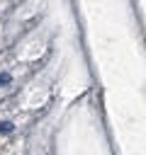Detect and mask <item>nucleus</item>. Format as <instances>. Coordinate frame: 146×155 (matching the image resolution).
Segmentation results:
<instances>
[{"mask_svg": "<svg viewBox=\"0 0 146 155\" xmlns=\"http://www.w3.org/2000/svg\"><path fill=\"white\" fill-rule=\"evenodd\" d=\"M12 128H15V126H12L10 121H0V133H10Z\"/></svg>", "mask_w": 146, "mask_h": 155, "instance_id": "f257e3e1", "label": "nucleus"}, {"mask_svg": "<svg viewBox=\"0 0 146 155\" xmlns=\"http://www.w3.org/2000/svg\"><path fill=\"white\" fill-rule=\"evenodd\" d=\"M10 82V75L7 73H0V85H7Z\"/></svg>", "mask_w": 146, "mask_h": 155, "instance_id": "f03ea898", "label": "nucleus"}]
</instances>
